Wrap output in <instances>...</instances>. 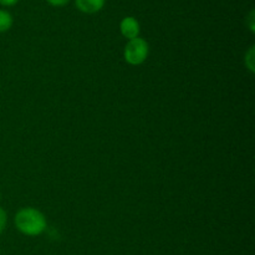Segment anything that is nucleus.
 I'll list each match as a JSON object with an SVG mask.
<instances>
[{"instance_id":"obj_9","label":"nucleus","mask_w":255,"mask_h":255,"mask_svg":"<svg viewBox=\"0 0 255 255\" xmlns=\"http://www.w3.org/2000/svg\"><path fill=\"white\" fill-rule=\"evenodd\" d=\"M46 1L49 2L50 5H52V6H64V5H66L70 0H46Z\"/></svg>"},{"instance_id":"obj_2","label":"nucleus","mask_w":255,"mask_h":255,"mask_svg":"<svg viewBox=\"0 0 255 255\" xmlns=\"http://www.w3.org/2000/svg\"><path fill=\"white\" fill-rule=\"evenodd\" d=\"M149 55V45L142 37L128 40L124 50V59L131 66H139L146 60Z\"/></svg>"},{"instance_id":"obj_1","label":"nucleus","mask_w":255,"mask_h":255,"mask_svg":"<svg viewBox=\"0 0 255 255\" xmlns=\"http://www.w3.org/2000/svg\"><path fill=\"white\" fill-rule=\"evenodd\" d=\"M14 224L17 231L24 236L37 237L46 231L47 221L41 211L32 207H25L16 212Z\"/></svg>"},{"instance_id":"obj_4","label":"nucleus","mask_w":255,"mask_h":255,"mask_svg":"<svg viewBox=\"0 0 255 255\" xmlns=\"http://www.w3.org/2000/svg\"><path fill=\"white\" fill-rule=\"evenodd\" d=\"M106 0H75L76 7L85 14H95L104 9Z\"/></svg>"},{"instance_id":"obj_10","label":"nucleus","mask_w":255,"mask_h":255,"mask_svg":"<svg viewBox=\"0 0 255 255\" xmlns=\"http://www.w3.org/2000/svg\"><path fill=\"white\" fill-rule=\"evenodd\" d=\"M19 0H0V4L4 5V6H12L15 5Z\"/></svg>"},{"instance_id":"obj_8","label":"nucleus","mask_w":255,"mask_h":255,"mask_svg":"<svg viewBox=\"0 0 255 255\" xmlns=\"http://www.w3.org/2000/svg\"><path fill=\"white\" fill-rule=\"evenodd\" d=\"M254 16H255L254 10H252V11L249 12V16L247 17V25H248L252 32L255 31V19H254Z\"/></svg>"},{"instance_id":"obj_7","label":"nucleus","mask_w":255,"mask_h":255,"mask_svg":"<svg viewBox=\"0 0 255 255\" xmlns=\"http://www.w3.org/2000/svg\"><path fill=\"white\" fill-rule=\"evenodd\" d=\"M6 223H7V214L4 209L0 207V234L5 231L6 228Z\"/></svg>"},{"instance_id":"obj_5","label":"nucleus","mask_w":255,"mask_h":255,"mask_svg":"<svg viewBox=\"0 0 255 255\" xmlns=\"http://www.w3.org/2000/svg\"><path fill=\"white\" fill-rule=\"evenodd\" d=\"M12 22H14V20H12L11 14L6 10L0 9V34L11 29Z\"/></svg>"},{"instance_id":"obj_3","label":"nucleus","mask_w":255,"mask_h":255,"mask_svg":"<svg viewBox=\"0 0 255 255\" xmlns=\"http://www.w3.org/2000/svg\"><path fill=\"white\" fill-rule=\"evenodd\" d=\"M120 31H121L122 36L126 39L132 40L139 36V31H141V26L136 17L133 16H126L121 20L120 22Z\"/></svg>"},{"instance_id":"obj_11","label":"nucleus","mask_w":255,"mask_h":255,"mask_svg":"<svg viewBox=\"0 0 255 255\" xmlns=\"http://www.w3.org/2000/svg\"><path fill=\"white\" fill-rule=\"evenodd\" d=\"M0 199H1V193H0Z\"/></svg>"},{"instance_id":"obj_6","label":"nucleus","mask_w":255,"mask_h":255,"mask_svg":"<svg viewBox=\"0 0 255 255\" xmlns=\"http://www.w3.org/2000/svg\"><path fill=\"white\" fill-rule=\"evenodd\" d=\"M255 47L254 46H251L249 47L248 51L246 52V57H244V62H246V66L248 67V70L251 72H254V62H255V52H254Z\"/></svg>"}]
</instances>
